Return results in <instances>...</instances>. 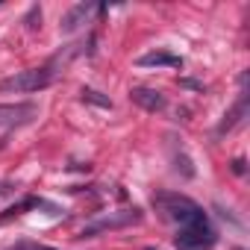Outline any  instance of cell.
I'll return each mask as SVG.
<instances>
[{"instance_id": "obj_1", "label": "cell", "mask_w": 250, "mask_h": 250, "mask_svg": "<svg viewBox=\"0 0 250 250\" xmlns=\"http://www.w3.org/2000/svg\"><path fill=\"white\" fill-rule=\"evenodd\" d=\"M153 203L165 212V218L180 221L183 227H191V224H203V221H206V212H203L194 200H188V197H183V194L162 191V194L153 197Z\"/></svg>"}, {"instance_id": "obj_2", "label": "cell", "mask_w": 250, "mask_h": 250, "mask_svg": "<svg viewBox=\"0 0 250 250\" xmlns=\"http://www.w3.org/2000/svg\"><path fill=\"white\" fill-rule=\"evenodd\" d=\"M53 83V71L50 68H30V71H18L6 80H0V91L3 94H27V91H39L47 88Z\"/></svg>"}, {"instance_id": "obj_3", "label": "cell", "mask_w": 250, "mask_h": 250, "mask_svg": "<svg viewBox=\"0 0 250 250\" xmlns=\"http://www.w3.org/2000/svg\"><path fill=\"white\" fill-rule=\"evenodd\" d=\"M215 241H218V232L209 227V221L191 224V227H180V232L174 235V247L177 250H212Z\"/></svg>"}, {"instance_id": "obj_4", "label": "cell", "mask_w": 250, "mask_h": 250, "mask_svg": "<svg viewBox=\"0 0 250 250\" xmlns=\"http://www.w3.org/2000/svg\"><path fill=\"white\" fill-rule=\"evenodd\" d=\"M142 221V209H115V212H106L94 221H88L83 227V235H100L106 229H124V227H130V224H139Z\"/></svg>"}, {"instance_id": "obj_5", "label": "cell", "mask_w": 250, "mask_h": 250, "mask_svg": "<svg viewBox=\"0 0 250 250\" xmlns=\"http://www.w3.org/2000/svg\"><path fill=\"white\" fill-rule=\"evenodd\" d=\"M36 115L33 103H12V106H0V127H15V124H27Z\"/></svg>"}, {"instance_id": "obj_6", "label": "cell", "mask_w": 250, "mask_h": 250, "mask_svg": "<svg viewBox=\"0 0 250 250\" xmlns=\"http://www.w3.org/2000/svg\"><path fill=\"white\" fill-rule=\"evenodd\" d=\"M130 97H133V103H139V106L147 109V112L165 109V97H162V91H156V88H133Z\"/></svg>"}, {"instance_id": "obj_7", "label": "cell", "mask_w": 250, "mask_h": 250, "mask_svg": "<svg viewBox=\"0 0 250 250\" xmlns=\"http://www.w3.org/2000/svg\"><path fill=\"white\" fill-rule=\"evenodd\" d=\"M91 9H94L91 3H77V6L62 18V24H59V27H62V33H74L80 24H85V21H88V15H91Z\"/></svg>"}, {"instance_id": "obj_8", "label": "cell", "mask_w": 250, "mask_h": 250, "mask_svg": "<svg viewBox=\"0 0 250 250\" xmlns=\"http://www.w3.org/2000/svg\"><path fill=\"white\" fill-rule=\"evenodd\" d=\"M139 65H142V68H150V65L183 68V59H180V56H174V53H165V50H153V53H145V56H139Z\"/></svg>"}, {"instance_id": "obj_9", "label": "cell", "mask_w": 250, "mask_h": 250, "mask_svg": "<svg viewBox=\"0 0 250 250\" xmlns=\"http://www.w3.org/2000/svg\"><path fill=\"white\" fill-rule=\"evenodd\" d=\"M244 112H247V97H241V100L235 103V109H232V112H229V115L224 118V124L218 127V133H224V130H232L235 124L241 121V115H244Z\"/></svg>"}, {"instance_id": "obj_10", "label": "cell", "mask_w": 250, "mask_h": 250, "mask_svg": "<svg viewBox=\"0 0 250 250\" xmlns=\"http://www.w3.org/2000/svg\"><path fill=\"white\" fill-rule=\"evenodd\" d=\"M83 100H88V103H97V106H112V100L109 97H103L100 91H91V88H83Z\"/></svg>"}, {"instance_id": "obj_11", "label": "cell", "mask_w": 250, "mask_h": 250, "mask_svg": "<svg viewBox=\"0 0 250 250\" xmlns=\"http://www.w3.org/2000/svg\"><path fill=\"white\" fill-rule=\"evenodd\" d=\"M232 171H235V174H241V171H244V162H241V159H235V162H232Z\"/></svg>"}, {"instance_id": "obj_12", "label": "cell", "mask_w": 250, "mask_h": 250, "mask_svg": "<svg viewBox=\"0 0 250 250\" xmlns=\"http://www.w3.org/2000/svg\"><path fill=\"white\" fill-rule=\"evenodd\" d=\"M238 250H241V247H238Z\"/></svg>"}]
</instances>
